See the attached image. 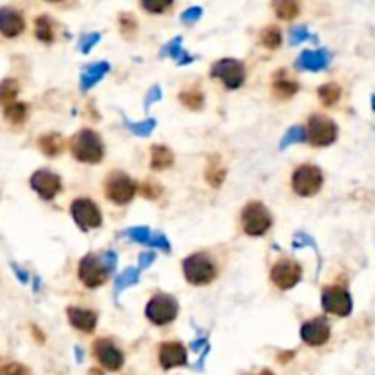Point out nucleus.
Listing matches in <instances>:
<instances>
[{
  "label": "nucleus",
  "mask_w": 375,
  "mask_h": 375,
  "mask_svg": "<svg viewBox=\"0 0 375 375\" xmlns=\"http://www.w3.org/2000/svg\"><path fill=\"white\" fill-rule=\"evenodd\" d=\"M72 154L77 162L99 163L104 156V145L99 134L90 128H84L75 134L72 140Z\"/></svg>",
  "instance_id": "obj_1"
},
{
  "label": "nucleus",
  "mask_w": 375,
  "mask_h": 375,
  "mask_svg": "<svg viewBox=\"0 0 375 375\" xmlns=\"http://www.w3.org/2000/svg\"><path fill=\"white\" fill-rule=\"evenodd\" d=\"M183 273H185L187 282H191L193 286H205L214 280L216 266L204 253H194L183 260Z\"/></svg>",
  "instance_id": "obj_2"
},
{
  "label": "nucleus",
  "mask_w": 375,
  "mask_h": 375,
  "mask_svg": "<svg viewBox=\"0 0 375 375\" xmlns=\"http://www.w3.org/2000/svg\"><path fill=\"white\" fill-rule=\"evenodd\" d=\"M271 214L260 202H251L242 211V229L245 235L262 236L271 229Z\"/></svg>",
  "instance_id": "obj_3"
},
{
  "label": "nucleus",
  "mask_w": 375,
  "mask_h": 375,
  "mask_svg": "<svg viewBox=\"0 0 375 375\" xmlns=\"http://www.w3.org/2000/svg\"><path fill=\"white\" fill-rule=\"evenodd\" d=\"M146 318L152 324L157 326H165V324L172 323L177 315V302L176 298L167 295V293H157L148 300L146 304Z\"/></svg>",
  "instance_id": "obj_4"
},
{
  "label": "nucleus",
  "mask_w": 375,
  "mask_h": 375,
  "mask_svg": "<svg viewBox=\"0 0 375 375\" xmlns=\"http://www.w3.org/2000/svg\"><path fill=\"white\" fill-rule=\"evenodd\" d=\"M323 171L315 165H302L293 172V189L298 196H315L323 187Z\"/></svg>",
  "instance_id": "obj_5"
},
{
  "label": "nucleus",
  "mask_w": 375,
  "mask_h": 375,
  "mask_svg": "<svg viewBox=\"0 0 375 375\" xmlns=\"http://www.w3.org/2000/svg\"><path fill=\"white\" fill-rule=\"evenodd\" d=\"M104 193L110 202L117 205L131 204V200L136 194V183L123 172H112L104 185Z\"/></svg>",
  "instance_id": "obj_6"
},
{
  "label": "nucleus",
  "mask_w": 375,
  "mask_h": 375,
  "mask_svg": "<svg viewBox=\"0 0 375 375\" xmlns=\"http://www.w3.org/2000/svg\"><path fill=\"white\" fill-rule=\"evenodd\" d=\"M306 136L313 146H328L337 140V125L326 115H313L307 123Z\"/></svg>",
  "instance_id": "obj_7"
},
{
  "label": "nucleus",
  "mask_w": 375,
  "mask_h": 375,
  "mask_svg": "<svg viewBox=\"0 0 375 375\" xmlns=\"http://www.w3.org/2000/svg\"><path fill=\"white\" fill-rule=\"evenodd\" d=\"M211 75L220 79L229 90H236L244 84L245 68L244 64L236 61V59H222V61L213 64Z\"/></svg>",
  "instance_id": "obj_8"
},
{
  "label": "nucleus",
  "mask_w": 375,
  "mask_h": 375,
  "mask_svg": "<svg viewBox=\"0 0 375 375\" xmlns=\"http://www.w3.org/2000/svg\"><path fill=\"white\" fill-rule=\"evenodd\" d=\"M72 218L83 231L97 229L103 224V214L92 200H75L72 204Z\"/></svg>",
  "instance_id": "obj_9"
},
{
  "label": "nucleus",
  "mask_w": 375,
  "mask_h": 375,
  "mask_svg": "<svg viewBox=\"0 0 375 375\" xmlns=\"http://www.w3.org/2000/svg\"><path fill=\"white\" fill-rule=\"evenodd\" d=\"M108 271L104 267L103 258H97L95 255H86L79 264V278L86 287H99L106 282Z\"/></svg>",
  "instance_id": "obj_10"
},
{
  "label": "nucleus",
  "mask_w": 375,
  "mask_h": 375,
  "mask_svg": "<svg viewBox=\"0 0 375 375\" xmlns=\"http://www.w3.org/2000/svg\"><path fill=\"white\" fill-rule=\"evenodd\" d=\"M302 276V269L295 260H289V258H282L273 266L271 269V280L278 289H291L298 284Z\"/></svg>",
  "instance_id": "obj_11"
},
{
  "label": "nucleus",
  "mask_w": 375,
  "mask_h": 375,
  "mask_svg": "<svg viewBox=\"0 0 375 375\" xmlns=\"http://www.w3.org/2000/svg\"><path fill=\"white\" fill-rule=\"evenodd\" d=\"M324 309L337 317H348L352 313V297L349 293L339 286L326 287L323 291Z\"/></svg>",
  "instance_id": "obj_12"
},
{
  "label": "nucleus",
  "mask_w": 375,
  "mask_h": 375,
  "mask_svg": "<svg viewBox=\"0 0 375 375\" xmlns=\"http://www.w3.org/2000/svg\"><path fill=\"white\" fill-rule=\"evenodd\" d=\"M32 183V189L35 191L42 200H53L61 193V177L52 171H46V169H42V171H37L35 174L30 180Z\"/></svg>",
  "instance_id": "obj_13"
},
{
  "label": "nucleus",
  "mask_w": 375,
  "mask_h": 375,
  "mask_svg": "<svg viewBox=\"0 0 375 375\" xmlns=\"http://www.w3.org/2000/svg\"><path fill=\"white\" fill-rule=\"evenodd\" d=\"M94 354L101 365H103L106 370L112 372L119 370L121 366H123V360H125V357L121 354V349L108 339L95 340Z\"/></svg>",
  "instance_id": "obj_14"
},
{
  "label": "nucleus",
  "mask_w": 375,
  "mask_h": 375,
  "mask_svg": "<svg viewBox=\"0 0 375 375\" xmlns=\"http://www.w3.org/2000/svg\"><path fill=\"white\" fill-rule=\"evenodd\" d=\"M300 337L309 346H323L329 339V324L326 318H313L302 324Z\"/></svg>",
  "instance_id": "obj_15"
},
{
  "label": "nucleus",
  "mask_w": 375,
  "mask_h": 375,
  "mask_svg": "<svg viewBox=\"0 0 375 375\" xmlns=\"http://www.w3.org/2000/svg\"><path fill=\"white\" fill-rule=\"evenodd\" d=\"M160 363L165 370L187 365V349L180 343H165L160 348Z\"/></svg>",
  "instance_id": "obj_16"
},
{
  "label": "nucleus",
  "mask_w": 375,
  "mask_h": 375,
  "mask_svg": "<svg viewBox=\"0 0 375 375\" xmlns=\"http://www.w3.org/2000/svg\"><path fill=\"white\" fill-rule=\"evenodd\" d=\"M329 61H331V55L328 50H317V52L306 50L297 59V68L307 70V72H320V70L328 68Z\"/></svg>",
  "instance_id": "obj_17"
},
{
  "label": "nucleus",
  "mask_w": 375,
  "mask_h": 375,
  "mask_svg": "<svg viewBox=\"0 0 375 375\" xmlns=\"http://www.w3.org/2000/svg\"><path fill=\"white\" fill-rule=\"evenodd\" d=\"M24 19L17 10H11V8H2L0 10V33L8 39H13V37L21 35L24 32Z\"/></svg>",
  "instance_id": "obj_18"
},
{
  "label": "nucleus",
  "mask_w": 375,
  "mask_h": 375,
  "mask_svg": "<svg viewBox=\"0 0 375 375\" xmlns=\"http://www.w3.org/2000/svg\"><path fill=\"white\" fill-rule=\"evenodd\" d=\"M68 318L73 328L81 329L84 334H92L97 324V315L90 309H81V307H68Z\"/></svg>",
  "instance_id": "obj_19"
},
{
  "label": "nucleus",
  "mask_w": 375,
  "mask_h": 375,
  "mask_svg": "<svg viewBox=\"0 0 375 375\" xmlns=\"http://www.w3.org/2000/svg\"><path fill=\"white\" fill-rule=\"evenodd\" d=\"M110 72V64L108 63H94L90 64L88 68L84 70L83 75H81V88L83 90H90L92 86L99 83L101 79Z\"/></svg>",
  "instance_id": "obj_20"
},
{
  "label": "nucleus",
  "mask_w": 375,
  "mask_h": 375,
  "mask_svg": "<svg viewBox=\"0 0 375 375\" xmlns=\"http://www.w3.org/2000/svg\"><path fill=\"white\" fill-rule=\"evenodd\" d=\"M174 163V154L171 148L165 145H156L152 146V156H151V167L154 171H165V169L172 167Z\"/></svg>",
  "instance_id": "obj_21"
},
{
  "label": "nucleus",
  "mask_w": 375,
  "mask_h": 375,
  "mask_svg": "<svg viewBox=\"0 0 375 375\" xmlns=\"http://www.w3.org/2000/svg\"><path fill=\"white\" fill-rule=\"evenodd\" d=\"M271 4L275 15L282 21H291L298 15V10H300L298 0H273Z\"/></svg>",
  "instance_id": "obj_22"
},
{
  "label": "nucleus",
  "mask_w": 375,
  "mask_h": 375,
  "mask_svg": "<svg viewBox=\"0 0 375 375\" xmlns=\"http://www.w3.org/2000/svg\"><path fill=\"white\" fill-rule=\"evenodd\" d=\"M273 92L280 99H289V97H293L298 92V84L291 81V79H287L284 73H280V77L276 79L275 84H273Z\"/></svg>",
  "instance_id": "obj_23"
},
{
  "label": "nucleus",
  "mask_w": 375,
  "mask_h": 375,
  "mask_svg": "<svg viewBox=\"0 0 375 375\" xmlns=\"http://www.w3.org/2000/svg\"><path fill=\"white\" fill-rule=\"evenodd\" d=\"M137 282H140V269H136V267H126L119 276H115V295H119L126 287L136 286Z\"/></svg>",
  "instance_id": "obj_24"
},
{
  "label": "nucleus",
  "mask_w": 375,
  "mask_h": 375,
  "mask_svg": "<svg viewBox=\"0 0 375 375\" xmlns=\"http://www.w3.org/2000/svg\"><path fill=\"white\" fill-rule=\"evenodd\" d=\"M41 151L46 154V156H57L61 154L64 148V141L59 134H48V136L41 137Z\"/></svg>",
  "instance_id": "obj_25"
},
{
  "label": "nucleus",
  "mask_w": 375,
  "mask_h": 375,
  "mask_svg": "<svg viewBox=\"0 0 375 375\" xmlns=\"http://www.w3.org/2000/svg\"><path fill=\"white\" fill-rule=\"evenodd\" d=\"M19 94V83L13 79H6L0 83V104L15 103V97Z\"/></svg>",
  "instance_id": "obj_26"
},
{
  "label": "nucleus",
  "mask_w": 375,
  "mask_h": 375,
  "mask_svg": "<svg viewBox=\"0 0 375 375\" xmlns=\"http://www.w3.org/2000/svg\"><path fill=\"white\" fill-rule=\"evenodd\" d=\"M306 128H302V126H291L289 131L284 134V137H282L280 141V151H286L289 145H295V143H302V141H306Z\"/></svg>",
  "instance_id": "obj_27"
},
{
  "label": "nucleus",
  "mask_w": 375,
  "mask_h": 375,
  "mask_svg": "<svg viewBox=\"0 0 375 375\" xmlns=\"http://www.w3.org/2000/svg\"><path fill=\"white\" fill-rule=\"evenodd\" d=\"M35 35L39 41L52 42L53 41V26L48 17H39L35 21Z\"/></svg>",
  "instance_id": "obj_28"
},
{
  "label": "nucleus",
  "mask_w": 375,
  "mask_h": 375,
  "mask_svg": "<svg viewBox=\"0 0 375 375\" xmlns=\"http://www.w3.org/2000/svg\"><path fill=\"white\" fill-rule=\"evenodd\" d=\"M260 42L266 48H269V50H275V48H278L282 42L280 30L275 26H267L266 30L260 33Z\"/></svg>",
  "instance_id": "obj_29"
},
{
  "label": "nucleus",
  "mask_w": 375,
  "mask_h": 375,
  "mask_svg": "<svg viewBox=\"0 0 375 375\" xmlns=\"http://www.w3.org/2000/svg\"><path fill=\"white\" fill-rule=\"evenodd\" d=\"M180 101H182L183 106H187L191 110H200L204 106V94L200 90H189V92H183L180 95Z\"/></svg>",
  "instance_id": "obj_30"
},
{
  "label": "nucleus",
  "mask_w": 375,
  "mask_h": 375,
  "mask_svg": "<svg viewBox=\"0 0 375 375\" xmlns=\"http://www.w3.org/2000/svg\"><path fill=\"white\" fill-rule=\"evenodd\" d=\"M318 97H320V101H323L326 106H331V104L339 101L340 88L337 84H324V86L318 88Z\"/></svg>",
  "instance_id": "obj_31"
},
{
  "label": "nucleus",
  "mask_w": 375,
  "mask_h": 375,
  "mask_svg": "<svg viewBox=\"0 0 375 375\" xmlns=\"http://www.w3.org/2000/svg\"><path fill=\"white\" fill-rule=\"evenodd\" d=\"M126 126H128V131H131L132 134H136V136L140 137H146L151 136L152 131L156 128V121L145 119L140 121V123H126Z\"/></svg>",
  "instance_id": "obj_32"
},
{
  "label": "nucleus",
  "mask_w": 375,
  "mask_h": 375,
  "mask_svg": "<svg viewBox=\"0 0 375 375\" xmlns=\"http://www.w3.org/2000/svg\"><path fill=\"white\" fill-rule=\"evenodd\" d=\"M4 114L11 123H22L26 119V106L22 103H11L6 106Z\"/></svg>",
  "instance_id": "obj_33"
},
{
  "label": "nucleus",
  "mask_w": 375,
  "mask_h": 375,
  "mask_svg": "<svg viewBox=\"0 0 375 375\" xmlns=\"http://www.w3.org/2000/svg\"><path fill=\"white\" fill-rule=\"evenodd\" d=\"M174 0H141V6H143V10H146L148 13H165L172 6Z\"/></svg>",
  "instance_id": "obj_34"
},
{
  "label": "nucleus",
  "mask_w": 375,
  "mask_h": 375,
  "mask_svg": "<svg viewBox=\"0 0 375 375\" xmlns=\"http://www.w3.org/2000/svg\"><path fill=\"white\" fill-rule=\"evenodd\" d=\"M125 235L128 236V238L134 240V242H140V244H146V245H148V242H151V238H152L151 229H148V227H145V225L132 227V229L125 231Z\"/></svg>",
  "instance_id": "obj_35"
},
{
  "label": "nucleus",
  "mask_w": 375,
  "mask_h": 375,
  "mask_svg": "<svg viewBox=\"0 0 375 375\" xmlns=\"http://www.w3.org/2000/svg\"><path fill=\"white\" fill-rule=\"evenodd\" d=\"M183 53H185V52L182 50V37H176V39H172V41L169 42L167 46L163 48L162 55H169V57L180 61Z\"/></svg>",
  "instance_id": "obj_36"
},
{
  "label": "nucleus",
  "mask_w": 375,
  "mask_h": 375,
  "mask_svg": "<svg viewBox=\"0 0 375 375\" xmlns=\"http://www.w3.org/2000/svg\"><path fill=\"white\" fill-rule=\"evenodd\" d=\"M225 177V171L222 167H218V163H213L207 171V180L213 187H220Z\"/></svg>",
  "instance_id": "obj_37"
},
{
  "label": "nucleus",
  "mask_w": 375,
  "mask_h": 375,
  "mask_svg": "<svg viewBox=\"0 0 375 375\" xmlns=\"http://www.w3.org/2000/svg\"><path fill=\"white\" fill-rule=\"evenodd\" d=\"M307 39H313V41H315V37L307 32L304 26L293 28L291 32H289V41H291V44H300V42L307 41Z\"/></svg>",
  "instance_id": "obj_38"
},
{
  "label": "nucleus",
  "mask_w": 375,
  "mask_h": 375,
  "mask_svg": "<svg viewBox=\"0 0 375 375\" xmlns=\"http://www.w3.org/2000/svg\"><path fill=\"white\" fill-rule=\"evenodd\" d=\"M101 41V33H88V35H84L79 42V50L83 53H90V50Z\"/></svg>",
  "instance_id": "obj_39"
},
{
  "label": "nucleus",
  "mask_w": 375,
  "mask_h": 375,
  "mask_svg": "<svg viewBox=\"0 0 375 375\" xmlns=\"http://www.w3.org/2000/svg\"><path fill=\"white\" fill-rule=\"evenodd\" d=\"M151 247H160L163 251H171V244H169L167 236L163 235V233H152V238L148 242Z\"/></svg>",
  "instance_id": "obj_40"
},
{
  "label": "nucleus",
  "mask_w": 375,
  "mask_h": 375,
  "mask_svg": "<svg viewBox=\"0 0 375 375\" xmlns=\"http://www.w3.org/2000/svg\"><path fill=\"white\" fill-rule=\"evenodd\" d=\"M202 8H191V10L183 11L182 15V22L183 24H194L196 21H200V17H202Z\"/></svg>",
  "instance_id": "obj_41"
},
{
  "label": "nucleus",
  "mask_w": 375,
  "mask_h": 375,
  "mask_svg": "<svg viewBox=\"0 0 375 375\" xmlns=\"http://www.w3.org/2000/svg\"><path fill=\"white\" fill-rule=\"evenodd\" d=\"M162 99V88L160 86H152L151 90H148V94H146V99H145V110H148L154 103H157V101Z\"/></svg>",
  "instance_id": "obj_42"
},
{
  "label": "nucleus",
  "mask_w": 375,
  "mask_h": 375,
  "mask_svg": "<svg viewBox=\"0 0 375 375\" xmlns=\"http://www.w3.org/2000/svg\"><path fill=\"white\" fill-rule=\"evenodd\" d=\"M121 28H123L125 35H131V33L136 32V19L132 15H123L121 17Z\"/></svg>",
  "instance_id": "obj_43"
},
{
  "label": "nucleus",
  "mask_w": 375,
  "mask_h": 375,
  "mask_svg": "<svg viewBox=\"0 0 375 375\" xmlns=\"http://www.w3.org/2000/svg\"><path fill=\"white\" fill-rule=\"evenodd\" d=\"M103 262H104V267H106V271L114 273L115 266H117V255H115L114 251H106V253L103 255Z\"/></svg>",
  "instance_id": "obj_44"
},
{
  "label": "nucleus",
  "mask_w": 375,
  "mask_h": 375,
  "mask_svg": "<svg viewBox=\"0 0 375 375\" xmlns=\"http://www.w3.org/2000/svg\"><path fill=\"white\" fill-rule=\"evenodd\" d=\"M0 375H28L26 370L19 365H10L0 370Z\"/></svg>",
  "instance_id": "obj_45"
},
{
  "label": "nucleus",
  "mask_w": 375,
  "mask_h": 375,
  "mask_svg": "<svg viewBox=\"0 0 375 375\" xmlns=\"http://www.w3.org/2000/svg\"><path fill=\"white\" fill-rule=\"evenodd\" d=\"M160 194H162V189L156 187V185H152V183L143 185V196H146V198H156Z\"/></svg>",
  "instance_id": "obj_46"
},
{
  "label": "nucleus",
  "mask_w": 375,
  "mask_h": 375,
  "mask_svg": "<svg viewBox=\"0 0 375 375\" xmlns=\"http://www.w3.org/2000/svg\"><path fill=\"white\" fill-rule=\"evenodd\" d=\"M306 244H309L311 247H315V240L309 238L307 235H297V236H295V242H293V245H295L297 249H298V247H302V245H306Z\"/></svg>",
  "instance_id": "obj_47"
},
{
  "label": "nucleus",
  "mask_w": 375,
  "mask_h": 375,
  "mask_svg": "<svg viewBox=\"0 0 375 375\" xmlns=\"http://www.w3.org/2000/svg\"><path fill=\"white\" fill-rule=\"evenodd\" d=\"M154 253H141L140 255V267L141 269H145V267H151V264L154 262Z\"/></svg>",
  "instance_id": "obj_48"
},
{
  "label": "nucleus",
  "mask_w": 375,
  "mask_h": 375,
  "mask_svg": "<svg viewBox=\"0 0 375 375\" xmlns=\"http://www.w3.org/2000/svg\"><path fill=\"white\" fill-rule=\"evenodd\" d=\"M205 343H207V340H205V339H198V340H194V343L191 344V348H193L194 352H200V348H202V346H205Z\"/></svg>",
  "instance_id": "obj_49"
},
{
  "label": "nucleus",
  "mask_w": 375,
  "mask_h": 375,
  "mask_svg": "<svg viewBox=\"0 0 375 375\" xmlns=\"http://www.w3.org/2000/svg\"><path fill=\"white\" fill-rule=\"evenodd\" d=\"M13 269H15V273L19 275V280L21 282H28V273L26 271H22V269H19L17 266H13Z\"/></svg>",
  "instance_id": "obj_50"
},
{
  "label": "nucleus",
  "mask_w": 375,
  "mask_h": 375,
  "mask_svg": "<svg viewBox=\"0 0 375 375\" xmlns=\"http://www.w3.org/2000/svg\"><path fill=\"white\" fill-rule=\"evenodd\" d=\"M256 375H273V374L269 370H264V372H260V374H256Z\"/></svg>",
  "instance_id": "obj_51"
},
{
  "label": "nucleus",
  "mask_w": 375,
  "mask_h": 375,
  "mask_svg": "<svg viewBox=\"0 0 375 375\" xmlns=\"http://www.w3.org/2000/svg\"><path fill=\"white\" fill-rule=\"evenodd\" d=\"M372 101H374V110H375V95H374V97H372Z\"/></svg>",
  "instance_id": "obj_52"
},
{
  "label": "nucleus",
  "mask_w": 375,
  "mask_h": 375,
  "mask_svg": "<svg viewBox=\"0 0 375 375\" xmlns=\"http://www.w3.org/2000/svg\"><path fill=\"white\" fill-rule=\"evenodd\" d=\"M48 2H61V0H48Z\"/></svg>",
  "instance_id": "obj_53"
}]
</instances>
